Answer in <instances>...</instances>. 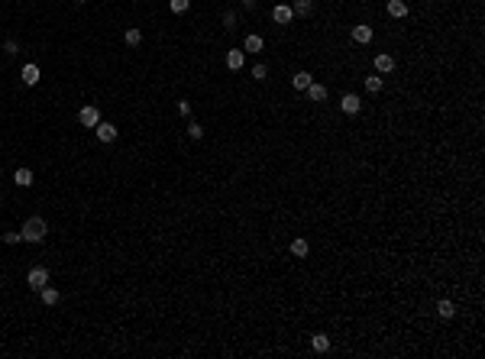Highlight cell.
<instances>
[{
  "label": "cell",
  "mask_w": 485,
  "mask_h": 359,
  "mask_svg": "<svg viewBox=\"0 0 485 359\" xmlns=\"http://www.w3.org/2000/svg\"><path fill=\"white\" fill-rule=\"evenodd\" d=\"M243 7L246 10H255V0H243Z\"/></svg>",
  "instance_id": "f546056e"
},
{
  "label": "cell",
  "mask_w": 485,
  "mask_h": 359,
  "mask_svg": "<svg viewBox=\"0 0 485 359\" xmlns=\"http://www.w3.org/2000/svg\"><path fill=\"white\" fill-rule=\"evenodd\" d=\"M311 349H314V353H327V349H330V337L327 334H314L311 337Z\"/></svg>",
  "instance_id": "4fadbf2b"
},
{
  "label": "cell",
  "mask_w": 485,
  "mask_h": 359,
  "mask_svg": "<svg viewBox=\"0 0 485 359\" xmlns=\"http://www.w3.org/2000/svg\"><path fill=\"white\" fill-rule=\"evenodd\" d=\"M307 97H311V101H317V104H320V101H327V87H324V84H314V81H311V84H307Z\"/></svg>",
  "instance_id": "2e32d148"
},
{
  "label": "cell",
  "mask_w": 485,
  "mask_h": 359,
  "mask_svg": "<svg viewBox=\"0 0 485 359\" xmlns=\"http://www.w3.org/2000/svg\"><path fill=\"white\" fill-rule=\"evenodd\" d=\"M16 52H20V42H16V39H7V42H4V55H10V58H13Z\"/></svg>",
  "instance_id": "cb8c5ba5"
},
{
  "label": "cell",
  "mask_w": 485,
  "mask_h": 359,
  "mask_svg": "<svg viewBox=\"0 0 485 359\" xmlns=\"http://www.w3.org/2000/svg\"><path fill=\"white\" fill-rule=\"evenodd\" d=\"M39 295H42V304H49V308H55V304H58V298H61V295H58V288H52V285H46Z\"/></svg>",
  "instance_id": "9a60e30c"
},
{
  "label": "cell",
  "mask_w": 485,
  "mask_h": 359,
  "mask_svg": "<svg viewBox=\"0 0 485 359\" xmlns=\"http://www.w3.org/2000/svg\"><path fill=\"white\" fill-rule=\"evenodd\" d=\"M340 110L349 113V117H356V113L363 110V97H359V94H343V97H340Z\"/></svg>",
  "instance_id": "277c9868"
},
{
  "label": "cell",
  "mask_w": 485,
  "mask_h": 359,
  "mask_svg": "<svg viewBox=\"0 0 485 359\" xmlns=\"http://www.w3.org/2000/svg\"><path fill=\"white\" fill-rule=\"evenodd\" d=\"M262 49H266V39H262L259 32H249V36H246V42H243V52H255V55H259Z\"/></svg>",
  "instance_id": "9c48e42d"
},
{
  "label": "cell",
  "mask_w": 485,
  "mask_h": 359,
  "mask_svg": "<svg viewBox=\"0 0 485 359\" xmlns=\"http://www.w3.org/2000/svg\"><path fill=\"white\" fill-rule=\"evenodd\" d=\"M372 26H352V39L359 42V46H369V42H372Z\"/></svg>",
  "instance_id": "8fae6325"
},
{
  "label": "cell",
  "mask_w": 485,
  "mask_h": 359,
  "mask_svg": "<svg viewBox=\"0 0 485 359\" xmlns=\"http://www.w3.org/2000/svg\"><path fill=\"white\" fill-rule=\"evenodd\" d=\"M0 240H4L7 246H16V243H23V236H20V233H4Z\"/></svg>",
  "instance_id": "4316f807"
},
{
  "label": "cell",
  "mask_w": 485,
  "mask_h": 359,
  "mask_svg": "<svg viewBox=\"0 0 485 359\" xmlns=\"http://www.w3.org/2000/svg\"><path fill=\"white\" fill-rule=\"evenodd\" d=\"M307 252H311V243L307 240H291V256L295 259H304Z\"/></svg>",
  "instance_id": "5bb4252c"
},
{
  "label": "cell",
  "mask_w": 485,
  "mask_h": 359,
  "mask_svg": "<svg viewBox=\"0 0 485 359\" xmlns=\"http://www.w3.org/2000/svg\"><path fill=\"white\" fill-rule=\"evenodd\" d=\"M437 314H440L443 320H449V317L456 314V304H453V301H437Z\"/></svg>",
  "instance_id": "7402d4cb"
},
{
  "label": "cell",
  "mask_w": 485,
  "mask_h": 359,
  "mask_svg": "<svg viewBox=\"0 0 485 359\" xmlns=\"http://www.w3.org/2000/svg\"><path fill=\"white\" fill-rule=\"evenodd\" d=\"M382 87H385V81H382V75H378V72L366 78V91H369V94H378Z\"/></svg>",
  "instance_id": "e0dca14e"
},
{
  "label": "cell",
  "mask_w": 485,
  "mask_h": 359,
  "mask_svg": "<svg viewBox=\"0 0 485 359\" xmlns=\"http://www.w3.org/2000/svg\"><path fill=\"white\" fill-rule=\"evenodd\" d=\"M375 72L378 75H392L395 72V58L388 55V52H378V55H375Z\"/></svg>",
  "instance_id": "8992f818"
},
{
  "label": "cell",
  "mask_w": 485,
  "mask_h": 359,
  "mask_svg": "<svg viewBox=\"0 0 485 359\" xmlns=\"http://www.w3.org/2000/svg\"><path fill=\"white\" fill-rule=\"evenodd\" d=\"M123 42H126V46H133V49H136V46H139V42H143V32H139V29H136V26H130V29H126V32H123Z\"/></svg>",
  "instance_id": "ac0fdd59"
},
{
  "label": "cell",
  "mask_w": 485,
  "mask_h": 359,
  "mask_svg": "<svg viewBox=\"0 0 485 359\" xmlns=\"http://www.w3.org/2000/svg\"><path fill=\"white\" fill-rule=\"evenodd\" d=\"M94 133H97L101 143H113V139H117V126H113V123H104V120H101V123L94 126Z\"/></svg>",
  "instance_id": "ba28073f"
},
{
  "label": "cell",
  "mask_w": 485,
  "mask_h": 359,
  "mask_svg": "<svg viewBox=\"0 0 485 359\" xmlns=\"http://www.w3.org/2000/svg\"><path fill=\"white\" fill-rule=\"evenodd\" d=\"M295 16H311V10H314V0H295Z\"/></svg>",
  "instance_id": "d6986e66"
},
{
  "label": "cell",
  "mask_w": 485,
  "mask_h": 359,
  "mask_svg": "<svg viewBox=\"0 0 485 359\" xmlns=\"http://www.w3.org/2000/svg\"><path fill=\"white\" fill-rule=\"evenodd\" d=\"M266 75H269V68L262 65V62L255 65V68H252V78H255V81H266Z\"/></svg>",
  "instance_id": "484cf974"
},
{
  "label": "cell",
  "mask_w": 485,
  "mask_h": 359,
  "mask_svg": "<svg viewBox=\"0 0 485 359\" xmlns=\"http://www.w3.org/2000/svg\"><path fill=\"white\" fill-rule=\"evenodd\" d=\"M26 285H29L33 291H42V288L49 285V269H42V266L29 269V272H26Z\"/></svg>",
  "instance_id": "7a4b0ae2"
},
{
  "label": "cell",
  "mask_w": 485,
  "mask_h": 359,
  "mask_svg": "<svg viewBox=\"0 0 485 359\" xmlns=\"http://www.w3.org/2000/svg\"><path fill=\"white\" fill-rule=\"evenodd\" d=\"M20 75H23V84H26V87H36V84H39V65H33V62L23 65Z\"/></svg>",
  "instance_id": "30bf717a"
},
{
  "label": "cell",
  "mask_w": 485,
  "mask_h": 359,
  "mask_svg": "<svg viewBox=\"0 0 485 359\" xmlns=\"http://www.w3.org/2000/svg\"><path fill=\"white\" fill-rule=\"evenodd\" d=\"M175 107H178V113H181V117H188V113H191V104H188V101H178Z\"/></svg>",
  "instance_id": "83f0119b"
},
{
  "label": "cell",
  "mask_w": 485,
  "mask_h": 359,
  "mask_svg": "<svg viewBox=\"0 0 485 359\" xmlns=\"http://www.w3.org/2000/svg\"><path fill=\"white\" fill-rule=\"evenodd\" d=\"M243 65H246V52L243 49H230V52H227V68H230V72H240Z\"/></svg>",
  "instance_id": "52a82bcc"
},
{
  "label": "cell",
  "mask_w": 485,
  "mask_h": 359,
  "mask_svg": "<svg viewBox=\"0 0 485 359\" xmlns=\"http://www.w3.org/2000/svg\"><path fill=\"white\" fill-rule=\"evenodd\" d=\"M188 7H191V0H169L172 13H188Z\"/></svg>",
  "instance_id": "603a6c76"
},
{
  "label": "cell",
  "mask_w": 485,
  "mask_h": 359,
  "mask_svg": "<svg viewBox=\"0 0 485 359\" xmlns=\"http://www.w3.org/2000/svg\"><path fill=\"white\" fill-rule=\"evenodd\" d=\"M314 78H311V72H298L295 78H291V84L298 87V91H307V84H311Z\"/></svg>",
  "instance_id": "ffe728a7"
},
{
  "label": "cell",
  "mask_w": 485,
  "mask_h": 359,
  "mask_svg": "<svg viewBox=\"0 0 485 359\" xmlns=\"http://www.w3.org/2000/svg\"><path fill=\"white\" fill-rule=\"evenodd\" d=\"M78 123H81V126H87V129H94L97 123H101V110H97L94 104H87V107H81V110H78Z\"/></svg>",
  "instance_id": "3957f363"
},
{
  "label": "cell",
  "mask_w": 485,
  "mask_h": 359,
  "mask_svg": "<svg viewBox=\"0 0 485 359\" xmlns=\"http://www.w3.org/2000/svg\"><path fill=\"white\" fill-rule=\"evenodd\" d=\"M13 181H16L20 188H29V185H33V172H29V169H16Z\"/></svg>",
  "instance_id": "44dd1931"
},
{
  "label": "cell",
  "mask_w": 485,
  "mask_h": 359,
  "mask_svg": "<svg viewBox=\"0 0 485 359\" xmlns=\"http://www.w3.org/2000/svg\"><path fill=\"white\" fill-rule=\"evenodd\" d=\"M223 23H227V29H236V13H223Z\"/></svg>",
  "instance_id": "f1b7e54d"
},
{
  "label": "cell",
  "mask_w": 485,
  "mask_h": 359,
  "mask_svg": "<svg viewBox=\"0 0 485 359\" xmlns=\"http://www.w3.org/2000/svg\"><path fill=\"white\" fill-rule=\"evenodd\" d=\"M46 233H49L46 217H29V220L23 223V230H20L23 243H42V240H46Z\"/></svg>",
  "instance_id": "6da1fadb"
},
{
  "label": "cell",
  "mask_w": 485,
  "mask_h": 359,
  "mask_svg": "<svg viewBox=\"0 0 485 359\" xmlns=\"http://www.w3.org/2000/svg\"><path fill=\"white\" fill-rule=\"evenodd\" d=\"M188 136L191 139H204V126H201V123H188Z\"/></svg>",
  "instance_id": "d4e9b609"
},
{
  "label": "cell",
  "mask_w": 485,
  "mask_h": 359,
  "mask_svg": "<svg viewBox=\"0 0 485 359\" xmlns=\"http://www.w3.org/2000/svg\"><path fill=\"white\" fill-rule=\"evenodd\" d=\"M272 20L281 23V26H288L291 20H295V10H291L288 4H275V10H272Z\"/></svg>",
  "instance_id": "5b68a950"
},
{
  "label": "cell",
  "mask_w": 485,
  "mask_h": 359,
  "mask_svg": "<svg viewBox=\"0 0 485 359\" xmlns=\"http://www.w3.org/2000/svg\"><path fill=\"white\" fill-rule=\"evenodd\" d=\"M388 16L404 20V16H408V4H404V0H388Z\"/></svg>",
  "instance_id": "7c38bea8"
}]
</instances>
